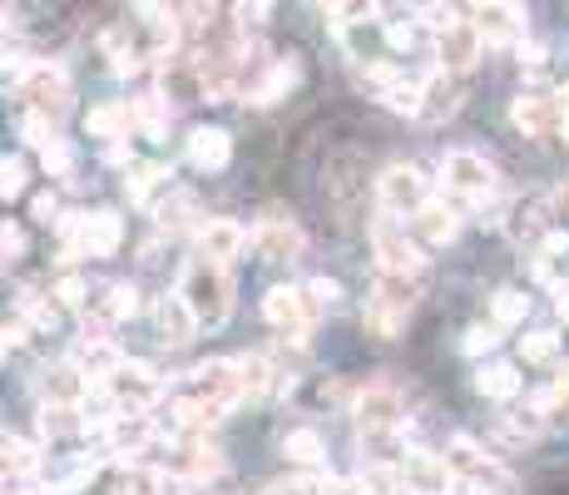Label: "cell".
<instances>
[{
    "instance_id": "cell-1",
    "label": "cell",
    "mask_w": 569,
    "mask_h": 495,
    "mask_svg": "<svg viewBox=\"0 0 569 495\" xmlns=\"http://www.w3.org/2000/svg\"><path fill=\"white\" fill-rule=\"evenodd\" d=\"M426 292V278H407V273H376L372 292H366V313L362 327L376 337V342H397L401 327H407L411 307Z\"/></svg>"
},
{
    "instance_id": "cell-2",
    "label": "cell",
    "mask_w": 569,
    "mask_h": 495,
    "mask_svg": "<svg viewBox=\"0 0 569 495\" xmlns=\"http://www.w3.org/2000/svg\"><path fill=\"white\" fill-rule=\"evenodd\" d=\"M179 292L194 307L198 327H223L233 313V282H228V263H214L208 253L183 263L179 273Z\"/></svg>"
},
{
    "instance_id": "cell-3",
    "label": "cell",
    "mask_w": 569,
    "mask_h": 495,
    "mask_svg": "<svg viewBox=\"0 0 569 495\" xmlns=\"http://www.w3.org/2000/svg\"><path fill=\"white\" fill-rule=\"evenodd\" d=\"M372 253H376V273H407V278H426V253L431 247L416 238V228L397 214H376L372 224Z\"/></svg>"
},
{
    "instance_id": "cell-4",
    "label": "cell",
    "mask_w": 569,
    "mask_h": 495,
    "mask_svg": "<svg viewBox=\"0 0 569 495\" xmlns=\"http://www.w3.org/2000/svg\"><path fill=\"white\" fill-rule=\"evenodd\" d=\"M11 70V85L15 95L25 99V109H40V114L60 119L70 114V99H75V89H70V75L60 65H50V60H15Z\"/></svg>"
},
{
    "instance_id": "cell-5",
    "label": "cell",
    "mask_w": 569,
    "mask_h": 495,
    "mask_svg": "<svg viewBox=\"0 0 569 495\" xmlns=\"http://www.w3.org/2000/svg\"><path fill=\"white\" fill-rule=\"evenodd\" d=\"M323 313H327V307L312 298L307 282H302V288H273L268 298H263V317L278 327L288 347H307L312 327H317V317H323Z\"/></svg>"
},
{
    "instance_id": "cell-6",
    "label": "cell",
    "mask_w": 569,
    "mask_h": 495,
    "mask_svg": "<svg viewBox=\"0 0 569 495\" xmlns=\"http://www.w3.org/2000/svg\"><path fill=\"white\" fill-rule=\"evenodd\" d=\"M431 198H436L431 194V179H426V169H416V164H391V169L376 179V204L397 218H416Z\"/></svg>"
},
{
    "instance_id": "cell-7",
    "label": "cell",
    "mask_w": 569,
    "mask_h": 495,
    "mask_svg": "<svg viewBox=\"0 0 569 495\" xmlns=\"http://www.w3.org/2000/svg\"><path fill=\"white\" fill-rule=\"evenodd\" d=\"M105 397L114 411H154L164 401V377L149 362H124L114 377H105Z\"/></svg>"
},
{
    "instance_id": "cell-8",
    "label": "cell",
    "mask_w": 569,
    "mask_h": 495,
    "mask_svg": "<svg viewBox=\"0 0 569 495\" xmlns=\"http://www.w3.org/2000/svg\"><path fill=\"white\" fill-rule=\"evenodd\" d=\"M179 391H183V397L208 401V407H223V411L243 407V382H238V357H214V362L194 366V372H189V382H183Z\"/></svg>"
},
{
    "instance_id": "cell-9",
    "label": "cell",
    "mask_w": 569,
    "mask_h": 495,
    "mask_svg": "<svg viewBox=\"0 0 569 495\" xmlns=\"http://www.w3.org/2000/svg\"><path fill=\"white\" fill-rule=\"evenodd\" d=\"M510 124L525 140H555L565 134V95H545V89H525L510 105Z\"/></svg>"
},
{
    "instance_id": "cell-10",
    "label": "cell",
    "mask_w": 569,
    "mask_h": 495,
    "mask_svg": "<svg viewBox=\"0 0 569 495\" xmlns=\"http://www.w3.org/2000/svg\"><path fill=\"white\" fill-rule=\"evenodd\" d=\"M169 471L179 475L183 485H214L218 475L228 471V461L218 446L204 442V436H179V442H169Z\"/></svg>"
},
{
    "instance_id": "cell-11",
    "label": "cell",
    "mask_w": 569,
    "mask_h": 495,
    "mask_svg": "<svg viewBox=\"0 0 569 495\" xmlns=\"http://www.w3.org/2000/svg\"><path fill=\"white\" fill-rule=\"evenodd\" d=\"M431 40H436V65L440 70H451V75H471V70L481 65L485 35H481V25H475L471 15L456 21V25H446V31H436Z\"/></svg>"
},
{
    "instance_id": "cell-12",
    "label": "cell",
    "mask_w": 569,
    "mask_h": 495,
    "mask_svg": "<svg viewBox=\"0 0 569 495\" xmlns=\"http://www.w3.org/2000/svg\"><path fill=\"white\" fill-rule=\"evenodd\" d=\"M401 481H407V495H446L456 485V471L446 456L426 451V446H411L401 456Z\"/></svg>"
},
{
    "instance_id": "cell-13",
    "label": "cell",
    "mask_w": 569,
    "mask_h": 495,
    "mask_svg": "<svg viewBox=\"0 0 569 495\" xmlns=\"http://www.w3.org/2000/svg\"><path fill=\"white\" fill-rule=\"evenodd\" d=\"M471 21L481 25L485 45H520L525 40V5H520V0H475Z\"/></svg>"
},
{
    "instance_id": "cell-14",
    "label": "cell",
    "mask_w": 569,
    "mask_h": 495,
    "mask_svg": "<svg viewBox=\"0 0 569 495\" xmlns=\"http://www.w3.org/2000/svg\"><path fill=\"white\" fill-rule=\"evenodd\" d=\"M356 426H411L407 421V397L397 382H372L356 391Z\"/></svg>"
},
{
    "instance_id": "cell-15",
    "label": "cell",
    "mask_w": 569,
    "mask_h": 495,
    "mask_svg": "<svg viewBox=\"0 0 569 495\" xmlns=\"http://www.w3.org/2000/svg\"><path fill=\"white\" fill-rule=\"evenodd\" d=\"M555 224H559L555 198H549V194H535V198H525V204H510L505 233L516 238V243H525V247H540L549 233H555Z\"/></svg>"
},
{
    "instance_id": "cell-16",
    "label": "cell",
    "mask_w": 569,
    "mask_h": 495,
    "mask_svg": "<svg viewBox=\"0 0 569 495\" xmlns=\"http://www.w3.org/2000/svg\"><path fill=\"white\" fill-rule=\"evenodd\" d=\"M35 391L40 401H65V407H85V397L95 391V377H89L85 366L70 357V362H55L45 366L40 377H35Z\"/></svg>"
},
{
    "instance_id": "cell-17",
    "label": "cell",
    "mask_w": 569,
    "mask_h": 495,
    "mask_svg": "<svg viewBox=\"0 0 569 495\" xmlns=\"http://www.w3.org/2000/svg\"><path fill=\"white\" fill-rule=\"evenodd\" d=\"M302 228L292 224V218H282V214H268L258 228H253V253H258L263 263H292V258H302Z\"/></svg>"
},
{
    "instance_id": "cell-18",
    "label": "cell",
    "mask_w": 569,
    "mask_h": 495,
    "mask_svg": "<svg viewBox=\"0 0 569 495\" xmlns=\"http://www.w3.org/2000/svg\"><path fill=\"white\" fill-rule=\"evenodd\" d=\"M238 382H243V401H268L292 391V377L273 362L268 352H253V357H238Z\"/></svg>"
},
{
    "instance_id": "cell-19",
    "label": "cell",
    "mask_w": 569,
    "mask_h": 495,
    "mask_svg": "<svg viewBox=\"0 0 569 495\" xmlns=\"http://www.w3.org/2000/svg\"><path fill=\"white\" fill-rule=\"evenodd\" d=\"M154 333H159L164 347H183V342H194V337L204 333V327H198V317H194V307L183 302L179 288L164 292V298L154 302Z\"/></svg>"
},
{
    "instance_id": "cell-20",
    "label": "cell",
    "mask_w": 569,
    "mask_h": 495,
    "mask_svg": "<svg viewBox=\"0 0 569 495\" xmlns=\"http://www.w3.org/2000/svg\"><path fill=\"white\" fill-rule=\"evenodd\" d=\"M70 357H75V362L85 366V372H89V377H95V382L114 377L119 366L130 362V357H124V352H119V347H114L109 327H95V323H85V333H80V347H75V352H70Z\"/></svg>"
},
{
    "instance_id": "cell-21",
    "label": "cell",
    "mask_w": 569,
    "mask_h": 495,
    "mask_svg": "<svg viewBox=\"0 0 569 495\" xmlns=\"http://www.w3.org/2000/svg\"><path fill=\"white\" fill-rule=\"evenodd\" d=\"M446 461H451L456 481H475V485H500L505 491V475H500V461H495L485 446H475L471 436H456L446 446Z\"/></svg>"
},
{
    "instance_id": "cell-22",
    "label": "cell",
    "mask_w": 569,
    "mask_h": 495,
    "mask_svg": "<svg viewBox=\"0 0 569 495\" xmlns=\"http://www.w3.org/2000/svg\"><path fill=\"white\" fill-rule=\"evenodd\" d=\"M461 218H465V208L456 204L451 194H446V198H431V204L421 208L416 218H407V224L416 228V238H421L426 247H446L456 233H461Z\"/></svg>"
},
{
    "instance_id": "cell-23",
    "label": "cell",
    "mask_w": 569,
    "mask_h": 495,
    "mask_svg": "<svg viewBox=\"0 0 569 495\" xmlns=\"http://www.w3.org/2000/svg\"><path fill=\"white\" fill-rule=\"evenodd\" d=\"M465 99V75H451V70H431L426 75V95H421V114L426 124H440V119H451Z\"/></svg>"
},
{
    "instance_id": "cell-24",
    "label": "cell",
    "mask_w": 569,
    "mask_h": 495,
    "mask_svg": "<svg viewBox=\"0 0 569 495\" xmlns=\"http://www.w3.org/2000/svg\"><path fill=\"white\" fill-rule=\"evenodd\" d=\"M159 95L169 99V105H198V99H208L204 70L194 65V55H189V60L173 55L169 65H159Z\"/></svg>"
},
{
    "instance_id": "cell-25",
    "label": "cell",
    "mask_w": 569,
    "mask_h": 495,
    "mask_svg": "<svg viewBox=\"0 0 569 495\" xmlns=\"http://www.w3.org/2000/svg\"><path fill=\"white\" fill-rule=\"evenodd\" d=\"M173 169L169 164H159V159H134V164H124V194H130V204H140V208H154L164 194L173 189Z\"/></svg>"
},
{
    "instance_id": "cell-26",
    "label": "cell",
    "mask_w": 569,
    "mask_h": 495,
    "mask_svg": "<svg viewBox=\"0 0 569 495\" xmlns=\"http://www.w3.org/2000/svg\"><path fill=\"white\" fill-rule=\"evenodd\" d=\"M243 247H253V233L233 218H204L198 228V253H208L214 263H233Z\"/></svg>"
},
{
    "instance_id": "cell-27",
    "label": "cell",
    "mask_w": 569,
    "mask_h": 495,
    "mask_svg": "<svg viewBox=\"0 0 569 495\" xmlns=\"http://www.w3.org/2000/svg\"><path fill=\"white\" fill-rule=\"evenodd\" d=\"M298 80H302V65L292 60V55H278L268 70H263V80L253 89L243 95V105H253V109H268V105H278V99H288L292 89H298Z\"/></svg>"
},
{
    "instance_id": "cell-28",
    "label": "cell",
    "mask_w": 569,
    "mask_h": 495,
    "mask_svg": "<svg viewBox=\"0 0 569 495\" xmlns=\"http://www.w3.org/2000/svg\"><path fill=\"white\" fill-rule=\"evenodd\" d=\"M134 313H140V288H130V282H109L99 298H89V323L109 327V333L119 323H130Z\"/></svg>"
},
{
    "instance_id": "cell-29",
    "label": "cell",
    "mask_w": 569,
    "mask_h": 495,
    "mask_svg": "<svg viewBox=\"0 0 569 495\" xmlns=\"http://www.w3.org/2000/svg\"><path fill=\"white\" fill-rule=\"evenodd\" d=\"M95 475H99L95 456H70V461H60L55 471L45 466V471H40V491L45 495H80V491H89Z\"/></svg>"
},
{
    "instance_id": "cell-30",
    "label": "cell",
    "mask_w": 569,
    "mask_h": 495,
    "mask_svg": "<svg viewBox=\"0 0 569 495\" xmlns=\"http://www.w3.org/2000/svg\"><path fill=\"white\" fill-rule=\"evenodd\" d=\"M183 159L194 164L198 173H218V169H228V159H233V140H228L223 130H194L189 140H183Z\"/></svg>"
},
{
    "instance_id": "cell-31",
    "label": "cell",
    "mask_w": 569,
    "mask_h": 495,
    "mask_svg": "<svg viewBox=\"0 0 569 495\" xmlns=\"http://www.w3.org/2000/svg\"><path fill=\"white\" fill-rule=\"evenodd\" d=\"M85 130L95 134V140H130L134 130H140V114H134V99H114V105H95L85 114Z\"/></svg>"
},
{
    "instance_id": "cell-32",
    "label": "cell",
    "mask_w": 569,
    "mask_h": 495,
    "mask_svg": "<svg viewBox=\"0 0 569 495\" xmlns=\"http://www.w3.org/2000/svg\"><path fill=\"white\" fill-rule=\"evenodd\" d=\"M183 491H189V485H183L169 466H130L114 485V495H183Z\"/></svg>"
},
{
    "instance_id": "cell-33",
    "label": "cell",
    "mask_w": 569,
    "mask_h": 495,
    "mask_svg": "<svg viewBox=\"0 0 569 495\" xmlns=\"http://www.w3.org/2000/svg\"><path fill=\"white\" fill-rule=\"evenodd\" d=\"M89 431L85 407H65V401H40V436L45 442H80Z\"/></svg>"
},
{
    "instance_id": "cell-34",
    "label": "cell",
    "mask_w": 569,
    "mask_h": 495,
    "mask_svg": "<svg viewBox=\"0 0 569 495\" xmlns=\"http://www.w3.org/2000/svg\"><path fill=\"white\" fill-rule=\"evenodd\" d=\"M356 446H362V461H387V466H401V456L411 451L407 426H362Z\"/></svg>"
},
{
    "instance_id": "cell-35",
    "label": "cell",
    "mask_w": 569,
    "mask_h": 495,
    "mask_svg": "<svg viewBox=\"0 0 569 495\" xmlns=\"http://www.w3.org/2000/svg\"><path fill=\"white\" fill-rule=\"evenodd\" d=\"M154 218H159L164 233H189V228H204V214H198V198L189 189H169V194L154 204Z\"/></svg>"
},
{
    "instance_id": "cell-36",
    "label": "cell",
    "mask_w": 569,
    "mask_h": 495,
    "mask_svg": "<svg viewBox=\"0 0 569 495\" xmlns=\"http://www.w3.org/2000/svg\"><path fill=\"white\" fill-rule=\"evenodd\" d=\"M282 456H288L298 471H323V466H327V446H323V436H317L312 426L288 431V436H282Z\"/></svg>"
},
{
    "instance_id": "cell-37",
    "label": "cell",
    "mask_w": 569,
    "mask_h": 495,
    "mask_svg": "<svg viewBox=\"0 0 569 495\" xmlns=\"http://www.w3.org/2000/svg\"><path fill=\"white\" fill-rule=\"evenodd\" d=\"M475 391H481L485 401H516L520 397V366L485 362L481 372H475Z\"/></svg>"
},
{
    "instance_id": "cell-38",
    "label": "cell",
    "mask_w": 569,
    "mask_h": 495,
    "mask_svg": "<svg viewBox=\"0 0 569 495\" xmlns=\"http://www.w3.org/2000/svg\"><path fill=\"white\" fill-rule=\"evenodd\" d=\"M45 456L25 436H5V481H40Z\"/></svg>"
},
{
    "instance_id": "cell-39",
    "label": "cell",
    "mask_w": 569,
    "mask_h": 495,
    "mask_svg": "<svg viewBox=\"0 0 569 495\" xmlns=\"http://www.w3.org/2000/svg\"><path fill=\"white\" fill-rule=\"evenodd\" d=\"M134 114H140L144 140H164V134H169V119H173V105L164 95H144V99H134Z\"/></svg>"
},
{
    "instance_id": "cell-40",
    "label": "cell",
    "mask_w": 569,
    "mask_h": 495,
    "mask_svg": "<svg viewBox=\"0 0 569 495\" xmlns=\"http://www.w3.org/2000/svg\"><path fill=\"white\" fill-rule=\"evenodd\" d=\"M525 317H530V298L520 288H500L491 298V323L500 327V333H505V327H520Z\"/></svg>"
},
{
    "instance_id": "cell-41",
    "label": "cell",
    "mask_w": 569,
    "mask_h": 495,
    "mask_svg": "<svg viewBox=\"0 0 569 495\" xmlns=\"http://www.w3.org/2000/svg\"><path fill=\"white\" fill-rule=\"evenodd\" d=\"M559 333H549V327H540V333H525L520 337V362L525 366H549V362H559Z\"/></svg>"
},
{
    "instance_id": "cell-42",
    "label": "cell",
    "mask_w": 569,
    "mask_h": 495,
    "mask_svg": "<svg viewBox=\"0 0 569 495\" xmlns=\"http://www.w3.org/2000/svg\"><path fill=\"white\" fill-rule=\"evenodd\" d=\"M35 154H40V169L50 173V179L75 183V149H70V144L60 140V134H55V140L45 144V149H35Z\"/></svg>"
},
{
    "instance_id": "cell-43",
    "label": "cell",
    "mask_w": 569,
    "mask_h": 495,
    "mask_svg": "<svg viewBox=\"0 0 569 495\" xmlns=\"http://www.w3.org/2000/svg\"><path fill=\"white\" fill-rule=\"evenodd\" d=\"M387 0H327V21L332 25H352V21H376Z\"/></svg>"
},
{
    "instance_id": "cell-44",
    "label": "cell",
    "mask_w": 569,
    "mask_h": 495,
    "mask_svg": "<svg viewBox=\"0 0 569 495\" xmlns=\"http://www.w3.org/2000/svg\"><path fill=\"white\" fill-rule=\"evenodd\" d=\"M55 302H60V307H89V288H85V278H80V273H60V278H55Z\"/></svg>"
},
{
    "instance_id": "cell-45",
    "label": "cell",
    "mask_w": 569,
    "mask_h": 495,
    "mask_svg": "<svg viewBox=\"0 0 569 495\" xmlns=\"http://www.w3.org/2000/svg\"><path fill=\"white\" fill-rule=\"evenodd\" d=\"M21 194H25V159L21 154H5V164H0V198L11 204Z\"/></svg>"
},
{
    "instance_id": "cell-46",
    "label": "cell",
    "mask_w": 569,
    "mask_h": 495,
    "mask_svg": "<svg viewBox=\"0 0 569 495\" xmlns=\"http://www.w3.org/2000/svg\"><path fill=\"white\" fill-rule=\"evenodd\" d=\"M540 407L549 411V421H569V372L555 377L545 391H540Z\"/></svg>"
},
{
    "instance_id": "cell-47",
    "label": "cell",
    "mask_w": 569,
    "mask_h": 495,
    "mask_svg": "<svg viewBox=\"0 0 569 495\" xmlns=\"http://www.w3.org/2000/svg\"><path fill=\"white\" fill-rule=\"evenodd\" d=\"M31 218H35V224H45V228L60 224V218H65V204H60V189H45V194H35Z\"/></svg>"
},
{
    "instance_id": "cell-48",
    "label": "cell",
    "mask_w": 569,
    "mask_h": 495,
    "mask_svg": "<svg viewBox=\"0 0 569 495\" xmlns=\"http://www.w3.org/2000/svg\"><path fill=\"white\" fill-rule=\"evenodd\" d=\"M282 495H332V475H317V471H302L292 475L288 485H278Z\"/></svg>"
},
{
    "instance_id": "cell-49",
    "label": "cell",
    "mask_w": 569,
    "mask_h": 495,
    "mask_svg": "<svg viewBox=\"0 0 569 495\" xmlns=\"http://www.w3.org/2000/svg\"><path fill=\"white\" fill-rule=\"evenodd\" d=\"M495 342H500V327L485 323V327H471V333H465L461 352H465V357H485V352H495Z\"/></svg>"
},
{
    "instance_id": "cell-50",
    "label": "cell",
    "mask_w": 569,
    "mask_h": 495,
    "mask_svg": "<svg viewBox=\"0 0 569 495\" xmlns=\"http://www.w3.org/2000/svg\"><path fill=\"white\" fill-rule=\"evenodd\" d=\"M273 5H278V0H233V21L247 31V25L268 21V11H273Z\"/></svg>"
},
{
    "instance_id": "cell-51",
    "label": "cell",
    "mask_w": 569,
    "mask_h": 495,
    "mask_svg": "<svg viewBox=\"0 0 569 495\" xmlns=\"http://www.w3.org/2000/svg\"><path fill=\"white\" fill-rule=\"evenodd\" d=\"M0 253H5V263L25 258V228L11 224V218H5V228H0Z\"/></svg>"
},
{
    "instance_id": "cell-52",
    "label": "cell",
    "mask_w": 569,
    "mask_h": 495,
    "mask_svg": "<svg viewBox=\"0 0 569 495\" xmlns=\"http://www.w3.org/2000/svg\"><path fill=\"white\" fill-rule=\"evenodd\" d=\"M307 288H312V298L323 302V307H337V298H342V288H337L332 278H312Z\"/></svg>"
},
{
    "instance_id": "cell-53",
    "label": "cell",
    "mask_w": 569,
    "mask_h": 495,
    "mask_svg": "<svg viewBox=\"0 0 569 495\" xmlns=\"http://www.w3.org/2000/svg\"><path fill=\"white\" fill-rule=\"evenodd\" d=\"M549 298H555V317L559 323H569V278L549 282Z\"/></svg>"
},
{
    "instance_id": "cell-54",
    "label": "cell",
    "mask_w": 569,
    "mask_h": 495,
    "mask_svg": "<svg viewBox=\"0 0 569 495\" xmlns=\"http://www.w3.org/2000/svg\"><path fill=\"white\" fill-rule=\"evenodd\" d=\"M446 495H505L500 485H475V481H456Z\"/></svg>"
},
{
    "instance_id": "cell-55",
    "label": "cell",
    "mask_w": 569,
    "mask_h": 495,
    "mask_svg": "<svg viewBox=\"0 0 569 495\" xmlns=\"http://www.w3.org/2000/svg\"><path fill=\"white\" fill-rule=\"evenodd\" d=\"M332 495H372V491H366V485L352 475V481H332Z\"/></svg>"
},
{
    "instance_id": "cell-56",
    "label": "cell",
    "mask_w": 569,
    "mask_h": 495,
    "mask_svg": "<svg viewBox=\"0 0 569 495\" xmlns=\"http://www.w3.org/2000/svg\"><path fill=\"white\" fill-rule=\"evenodd\" d=\"M268 495H282V491H268Z\"/></svg>"
}]
</instances>
